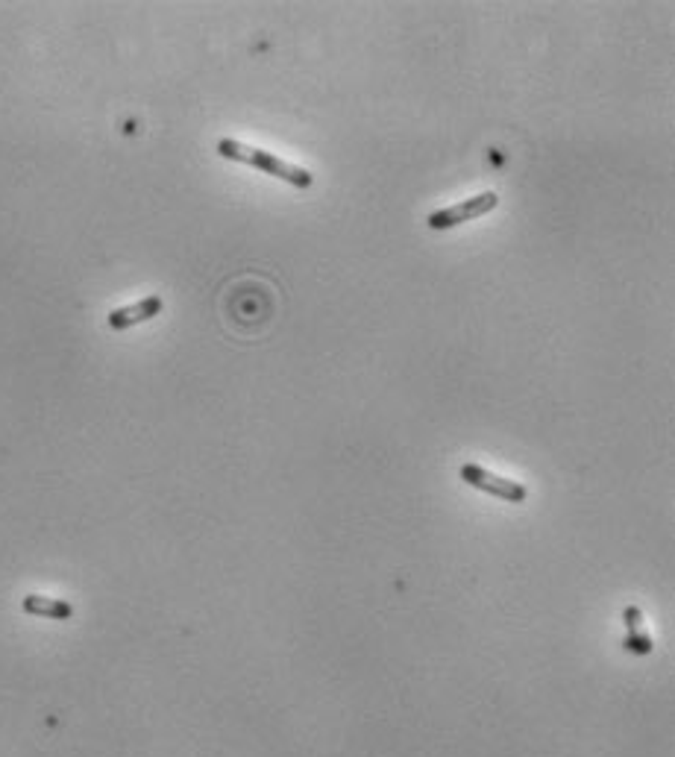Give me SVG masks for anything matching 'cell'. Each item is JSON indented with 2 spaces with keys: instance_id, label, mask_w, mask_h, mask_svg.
<instances>
[{
  "instance_id": "cell-4",
  "label": "cell",
  "mask_w": 675,
  "mask_h": 757,
  "mask_svg": "<svg viewBox=\"0 0 675 757\" xmlns=\"http://www.w3.org/2000/svg\"><path fill=\"white\" fill-rule=\"evenodd\" d=\"M162 297H144V300H138L133 306H124V309H115V312H109V329H130V326H138V323H144V320H150V317H156V314L162 312Z\"/></svg>"
},
{
  "instance_id": "cell-6",
  "label": "cell",
  "mask_w": 675,
  "mask_h": 757,
  "mask_svg": "<svg viewBox=\"0 0 675 757\" xmlns=\"http://www.w3.org/2000/svg\"><path fill=\"white\" fill-rule=\"evenodd\" d=\"M623 620H626V649H631L634 655H649L652 652V640L640 631V608H626L623 611Z\"/></svg>"
},
{
  "instance_id": "cell-1",
  "label": "cell",
  "mask_w": 675,
  "mask_h": 757,
  "mask_svg": "<svg viewBox=\"0 0 675 757\" xmlns=\"http://www.w3.org/2000/svg\"><path fill=\"white\" fill-rule=\"evenodd\" d=\"M218 153H221L224 159H232V162H244V165H250V168H256V171H262V174L285 179V182H291V185H297V188H309V185L315 182V177H312L306 168L288 165V162L276 159L268 150H256V147H247V144L232 141V138H221V141H218Z\"/></svg>"
},
{
  "instance_id": "cell-2",
  "label": "cell",
  "mask_w": 675,
  "mask_h": 757,
  "mask_svg": "<svg viewBox=\"0 0 675 757\" xmlns=\"http://www.w3.org/2000/svg\"><path fill=\"white\" fill-rule=\"evenodd\" d=\"M496 206H499V197H496L494 191H485V194H476V197H470L464 203H455L450 209L432 212L426 218V223H429V229H452V226H461V223L476 221V218L494 212Z\"/></svg>"
},
{
  "instance_id": "cell-3",
  "label": "cell",
  "mask_w": 675,
  "mask_h": 757,
  "mask_svg": "<svg viewBox=\"0 0 675 757\" xmlns=\"http://www.w3.org/2000/svg\"><path fill=\"white\" fill-rule=\"evenodd\" d=\"M461 479L470 485V488L482 490V493H491L496 499H505V502H526L529 490L523 488L520 482H511V479H502L491 470L479 467V464H464L461 467Z\"/></svg>"
},
{
  "instance_id": "cell-5",
  "label": "cell",
  "mask_w": 675,
  "mask_h": 757,
  "mask_svg": "<svg viewBox=\"0 0 675 757\" xmlns=\"http://www.w3.org/2000/svg\"><path fill=\"white\" fill-rule=\"evenodd\" d=\"M24 611L33 614V617H45V620H71L74 617V605L65 602V599H50V596H24Z\"/></svg>"
}]
</instances>
